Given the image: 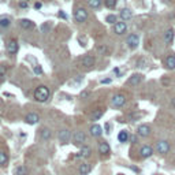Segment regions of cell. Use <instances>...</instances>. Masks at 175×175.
<instances>
[{"mask_svg":"<svg viewBox=\"0 0 175 175\" xmlns=\"http://www.w3.org/2000/svg\"><path fill=\"white\" fill-rule=\"evenodd\" d=\"M111 82V79H103L101 81V84H110Z\"/></svg>","mask_w":175,"mask_h":175,"instance_id":"36","label":"cell"},{"mask_svg":"<svg viewBox=\"0 0 175 175\" xmlns=\"http://www.w3.org/2000/svg\"><path fill=\"white\" fill-rule=\"evenodd\" d=\"M19 7L21 8H28V1H19Z\"/></svg>","mask_w":175,"mask_h":175,"instance_id":"34","label":"cell"},{"mask_svg":"<svg viewBox=\"0 0 175 175\" xmlns=\"http://www.w3.org/2000/svg\"><path fill=\"white\" fill-rule=\"evenodd\" d=\"M34 99L40 103H44L49 99V89L46 86H38L36 90H34Z\"/></svg>","mask_w":175,"mask_h":175,"instance_id":"1","label":"cell"},{"mask_svg":"<svg viewBox=\"0 0 175 175\" xmlns=\"http://www.w3.org/2000/svg\"><path fill=\"white\" fill-rule=\"evenodd\" d=\"M107 22H108V23H114V25H115V23H116V17L112 15V14L108 15V17H107Z\"/></svg>","mask_w":175,"mask_h":175,"instance_id":"31","label":"cell"},{"mask_svg":"<svg viewBox=\"0 0 175 175\" xmlns=\"http://www.w3.org/2000/svg\"><path fill=\"white\" fill-rule=\"evenodd\" d=\"M73 141H74V145L75 147H84V144L86 141V136L84 131H77L73 137Z\"/></svg>","mask_w":175,"mask_h":175,"instance_id":"3","label":"cell"},{"mask_svg":"<svg viewBox=\"0 0 175 175\" xmlns=\"http://www.w3.org/2000/svg\"><path fill=\"white\" fill-rule=\"evenodd\" d=\"M28 174H29V171L25 166H19V167H17V170H15V175H28Z\"/></svg>","mask_w":175,"mask_h":175,"instance_id":"26","label":"cell"},{"mask_svg":"<svg viewBox=\"0 0 175 175\" xmlns=\"http://www.w3.org/2000/svg\"><path fill=\"white\" fill-rule=\"evenodd\" d=\"M110 145H108L107 142H100L99 144V152H100L101 155H108L110 153Z\"/></svg>","mask_w":175,"mask_h":175,"instance_id":"18","label":"cell"},{"mask_svg":"<svg viewBox=\"0 0 175 175\" xmlns=\"http://www.w3.org/2000/svg\"><path fill=\"white\" fill-rule=\"evenodd\" d=\"M7 52L10 55H14L18 52V43H17V40H10L7 43Z\"/></svg>","mask_w":175,"mask_h":175,"instance_id":"10","label":"cell"},{"mask_svg":"<svg viewBox=\"0 0 175 175\" xmlns=\"http://www.w3.org/2000/svg\"><path fill=\"white\" fill-rule=\"evenodd\" d=\"M19 25H21L22 29H32L34 26V22H32L30 19H21Z\"/></svg>","mask_w":175,"mask_h":175,"instance_id":"20","label":"cell"},{"mask_svg":"<svg viewBox=\"0 0 175 175\" xmlns=\"http://www.w3.org/2000/svg\"><path fill=\"white\" fill-rule=\"evenodd\" d=\"M139 155H141V157H144V159L150 157L153 155V148L149 147V145H144V147L139 149Z\"/></svg>","mask_w":175,"mask_h":175,"instance_id":"9","label":"cell"},{"mask_svg":"<svg viewBox=\"0 0 175 175\" xmlns=\"http://www.w3.org/2000/svg\"><path fill=\"white\" fill-rule=\"evenodd\" d=\"M94 57L92 56V55H85V56L82 57V66L84 67H92V66H94Z\"/></svg>","mask_w":175,"mask_h":175,"instance_id":"13","label":"cell"},{"mask_svg":"<svg viewBox=\"0 0 175 175\" xmlns=\"http://www.w3.org/2000/svg\"><path fill=\"white\" fill-rule=\"evenodd\" d=\"M126 43H127L130 49H136L139 44V37L137 36V34H129V36H127V40H126Z\"/></svg>","mask_w":175,"mask_h":175,"instance_id":"4","label":"cell"},{"mask_svg":"<svg viewBox=\"0 0 175 175\" xmlns=\"http://www.w3.org/2000/svg\"><path fill=\"white\" fill-rule=\"evenodd\" d=\"M103 3V0H88V4H89V7L92 8H99Z\"/></svg>","mask_w":175,"mask_h":175,"instance_id":"27","label":"cell"},{"mask_svg":"<svg viewBox=\"0 0 175 175\" xmlns=\"http://www.w3.org/2000/svg\"><path fill=\"white\" fill-rule=\"evenodd\" d=\"M59 17H60L62 19H67V14H65L63 11H59Z\"/></svg>","mask_w":175,"mask_h":175,"instance_id":"35","label":"cell"},{"mask_svg":"<svg viewBox=\"0 0 175 175\" xmlns=\"http://www.w3.org/2000/svg\"><path fill=\"white\" fill-rule=\"evenodd\" d=\"M90 152H92V149H90L89 147L84 145V147L81 148V152H79V155H77V157H88L90 155Z\"/></svg>","mask_w":175,"mask_h":175,"instance_id":"21","label":"cell"},{"mask_svg":"<svg viewBox=\"0 0 175 175\" xmlns=\"http://www.w3.org/2000/svg\"><path fill=\"white\" fill-rule=\"evenodd\" d=\"M137 134H138L139 137H148L150 134V127L148 125L138 126V129H137Z\"/></svg>","mask_w":175,"mask_h":175,"instance_id":"12","label":"cell"},{"mask_svg":"<svg viewBox=\"0 0 175 175\" xmlns=\"http://www.w3.org/2000/svg\"><path fill=\"white\" fill-rule=\"evenodd\" d=\"M90 134H92L93 137H100L101 134H103V129H101L100 125H92L90 126Z\"/></svg>","mask_w":175,"mask_h":175,"instance_id":"14","label":"cell"},{"mask_svg":"<svg viewBox=\"0 0 175 175\" xmlns=\"http://www.w3.org/2000/svg\"><path fill=\"white\" fill-rule=\"evenodd\" d=\"M141 81H142V74H133L129 78L127 84H129V85H138Z\"/></svg>","mask_w":175,"mask_h":175,"instance_id":"15","label":"cell"},{"mask_svg":"<svg viewBox=\"0 0 175 175\" xmlns=\"http://www.w3.org/2000/svg\"><path fill=\"white\" fill-rule=\"evenodd\" d=\"M3 81V73H0V82Z\"/></svg>","mask_w":175,"mask_h":175,"instance_id":"37","label":"cell"},{"mask_svg":"<svg viewBox=\"0 0 175 175\" xmlns=\"http://www.w3.org/2000/svg\"><path fill=\"white\" fill-rule=\"evenodd\" d=\"M7 163V155L4 152H0V166H3Z\"/></svg>","mask_w":175,"mask_h":175,"instance_id":"30","label":"cell"},{"mask_svg":"<svg viewBox=\"0 0 175 175\" xmlns=\"http://www.w3.org/2000/svg\"><path fill=\"white\" fill-rule=\"evenodd\" d=\"M174 36H175V33H174V29H168L167 32H166L164 34V41L166 44H170L174 40Z\"/></svg>","mask_w":175,"mask_h":175,"instance_id":"19","label":"cell"},{"mask_svg":"<svg viewBox=\"0 0 175 175\" xmlns=\"http://www.w3.org/2000/svg\"><path fill=\"white\" fill-rule=\"evenodd\" d=\"M49 28H51V26H49V23H45V25H43V26H41V30H43L44 33H46L48 30H49Z\"/></svg>","mask_w":175,"mask_h":175,"instance_id":"32","label":"cell"},{"mask_svg":"<svg viewBox=\"0 0 175 175\" xmlns=\"http://www.w3.org/2000/svg\"><path fill=\"white\" fill-rule=\"evenodd\" d=\"M103 114H104L103 110H96L92 115H90V119H92V121H99V119L103 116Z\"/></svg>","mask_w":175,"mask_h":175,"instance_id":"24","label":"cell"},{"mask_svg":"<svg viewBox=\"0 0 175 175\" xmlns=\"http://www.w3.org/2000/svg\"><path fill=\"white\" fill-rule=\"evenodd\" d=\"M74 18L77 22L82 23V22H85L86 19H88V11H86L85 8H77V10L74 11Z\"/></svg>","mask_w":175,"mask_h":175,"instance_id":"2","label":"cell"},{"mask_svg":"<svg viewBox=\"0 0 175 175\" xmlns=\"http://www.w3.org/2000/svg\"><path fill=\"white\" fill-rule=\"evenodd\" d=\"M166 67L170 68V70H174L175 68V56L174 55L167 56V59H166Z\"/></svg>","mask_w":175,"mask_h":175,"instance_id":"16","label":"cell"},{"mask_svg":"<svg viewBox=\"0 0 175 175\" xmlns=\"http://www.w3.org/2000/svg\"><path fill=\"white\" fill-rule=\"evenodd\" d=\"M131 17H133V14L129 8H123V10H121V18L123 19V21H129V19H131Z\"/></svg>","mask_w":175,"mask_h":175,"instance_id":"17","label":"cell"},{"mask_svg":"<svg viewBox=\"0 0 175 175\" xmlns=\"http://www.w3.org/2000/svg\"><path fill=\"white\" fill-rule=\"evenodd\" d=\"M90 172V166L86 164V163H84V164H81V167H79V174L81 175H88Z\"/></svg>","mask_w":175,"mask_h":175,"instance_id":"23","label":"cell"},{"mask_svg":"<svg viewBox=\"0 0 175 175\" xmlns=\"http://www.w3.org/2000/svg\"><path fill=\"white\" fill-rule=\"evenodd\" d=\"M70 139H71V131L68 129H63L59 131V141L62 144H67Z\"/></svg>","mask_w":175,"mask_h":175,"instance_id":"7","label":"cell"},{"mask_svg":"<svg viewBox=\"0 0 175 175\" xmlns=\"http://www.w3.org/2000/svg\"><path fill=\"white\" fill-rule=\"evenodd\" d=\"M26 123H29V125H37L40 122V116L36 114V112H29L28 115H26L25 118Z\"/></svg>","mask_w":175,"mask_h":175,"instance_id":"8","label":"cell"},{"mask_svg":"<svg viewBox=\"0 0 175 175\" xmlns=\"http://www.w3.org/2000/svg\"><path fill=\"white\" fill-rule=\"evenodd\" d=\"M34 73H36V74H43V68L40 67V66H36V67H34Z\"/></svg>","mask_w":175,"mask_h":175,"instance_id":"33","label":"cell"},{"mask_svg":"<svg viewBox=\"0 0 175 175\" xmlns=\"http://www.w3.org/2000/svg\"><path fill=\"white\" fill-rule=\"evenodd\" d=\"M118 139L121 141V142H126V141L129 139V133L126 131V130H122V131L118 134Z\"/></svg>","mask_w":175,"mask_h":175,"instance_id":"25","label":"cell"},{"mask_svg":"<svg viewBox=\"0 0 175 175\" xmlns=\"http://www.w3.org/2000/svg\"><path fill=\"white\" fill-rule=\"evenodd\" d=\"M126 30H127V25L125 22H116L114 25V32L116 34H123V33H126Z\"/></svg>","mask_w":175,"mask_h":175,"instance_id":"11","label":"cell"},{"mask_svg":"<svg viewBox=\"0 0 175 175\" xmlns=\"http://www.w3.org/2000/svg\"><path fill=\"white\" fill-rule=\"evenodd\" d=\"M40 136H41V138L43 139H49L51 137H52V131H51L49 129H43L41 130V133H40Z\"/></svg>","mask_w":175,"mask_h":175,"instance_id":"22","label":"cell"},{"mask_svg":"<svg viewBox=\"0 0 175 175\" xmlns=\"http://www.w3.org/2000/svg\"><path fill=\"white\" fill-rule=\"evenodd\" d=\"M11 23V19L7 18V17H4V18H0V26L1 28H8Z\"/></svg>","mask_w":175,"mask_h":175,"instance_id":"29","label":"cell"},{"mask_svg":"<svg viewBox=\"0 0 175 175\" xmlns=\"http://www.w3.org/2000/svg\"><path fill=\"white\" fill-rule=\"evenodd\" d=\"M116 3H118V0H104V4L107 8H115Z\"/></svg>","mask_w":175,"mask_h":175,"instance_id":"28","label":"cell"},{"mask_svg":"<svg viewBox=\"0 0 175 175\" xmlns=\"http://www.w3.org/2000/svg\"><path fill=\"white\" fill-rule=\"evenodd\" d=\"M170 144L167 142V141H164V139H161V141H159L157 142V145H156V149H157V152L159 153H161V155H166V153H168L170 152Z\"/></svg>","mask_w":175,"mask_h":175,"instance_id":"5","label":"cell"},{"mask_svg":"<svg viewBox=\"0 0 175 175\" xmlns=\"http://www.w3.org/2000/svg\"><path fill=\"white\" fill-rule=\"evenodd\" d=\"M126 103V97L123 96V94H121V93H118V94H115L114 97H112V105L116 108H121L123 107Z\"/></svg>","mask_w":175,"mask_h":175,"instance_id":"6","label":"cell"}]
</instances>
